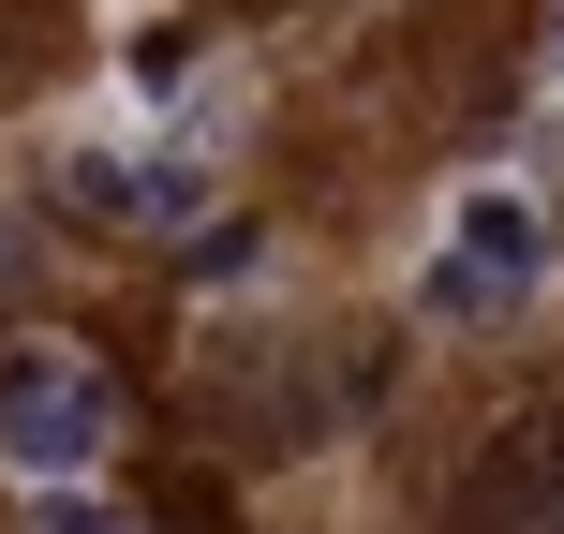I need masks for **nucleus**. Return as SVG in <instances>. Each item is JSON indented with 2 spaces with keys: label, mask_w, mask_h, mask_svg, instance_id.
<instances>
[{
  "label": "nucleus",
  "mask_w": 564,
  "mask_h": 534,
  "mask_svg": "<svg viewBox=\"0 0 564 534\" xmlns=\"http://www.w3.org/2000/svg\"><path fill=\"white\" fill-rule=\"evenodd\" d=\"M30 534H134V520H105V505H75V490H59V505L30 520Z\"/></svg>",
  "instance_id": "nucleus-5"
},
{
  "label": "nucleus",
  "mask_w": 564,
  "mask_h": 534,
  "mask_svg": "<svg viewBox=\"0 0 564 534\" xmlns=\"http://www.w3.org/2000/svg\"><path fill=\"white\" fill-rule=\"evenodd\" d=\"M476 534H564V401H535L476 460Z\"/></svg>",
  "instance_id": "nucleus-3"
},
{
  "label": "nucleus",
  "mask_w": 564,
  "mask_h": 534,
  "mask_svg": "<svg viewBox=\"0 0 564 534\" xmlns=\"http://www.w3.org/2000/svg\"><path fill=\"white\" fill-rule=\"evenodd\" d=\"M535 282H550V224H535V194L476 178V194L446 208V238H431V268H416V312H431V327H506Z\"/></svg>",
  "instance_id": "nucleus-2"
},
{
  "label": "nucleus",
  "mask_w": 564,
  "mask_h": 534,
  "mask_svg": "<svg viewBox=\"0 0 564 534\" xmlns=\"http://www.w3.org/2000/svg\"><path fill=\"white\" fill-rule=\"evenodd\" d=\"M75 208H105V224H194L208 164L194 149H75Z\"/></svg>",
  "instance_id": "nucleus-4"
},
{
  "label": "nucleus",
  "mask_w": 564,
  "mask_h": 534,
  "mask_svg": "<svg viewBox=\"0 0 564 534\" xmlns=\"http://www.w3.org/2000/svg\"><path fill=\"white\" fill-rule=\"evenodd\" d=\"M105 446H119L105 357H75V341H15V357H0V460H15L30 490H75Z\"/></svg>",
  "instance_id": "nucleus-1"
},
{
  "label": "nucleus",
  "mask_w": 564,
  "mask_h": 534,
  "mask_svg": "<svg viewBox=\"0 0 564 534\" xmlns=\"http://www.w3.org/2000/svg\"><path fill=\"white\" fill-rule=\"evenodd\" d=\"M550 75H564V15H550Z\"/></svg>",
  "instance_id": "nucleus-6"
}]
</instances>
